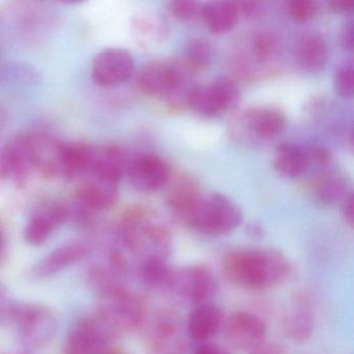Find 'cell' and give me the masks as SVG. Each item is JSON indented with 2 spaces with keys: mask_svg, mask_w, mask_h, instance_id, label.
Segmentation results:
<instances>
[{
  "mask_svg": "<svg viewBox=\"0 0 354 354\" xmlns=\"http://www.w3.org/2000/svg\"><path fill=\"white\" fill-rule=\"evenodd\" d=\"M239 10L240 18L254 17L260 11V5L258 3H236Z\"/></svg>",
  "mask_w": 354,
  "mask_h": 354,
  "instance_id": "obj_41",
  "label": "cell"
},
{
  "mask_svg": "<svg viewBox=\"0 0 354 354\" xmlns=\"http://www.w3.org/2000/svg\"><path fill=\"white\" fill-rule=\"evenodd\" d=\"M240 91L233 78H216L205 86H192L184 93L182 104L204 118H215L231 111L239 102Z\"/></svg>",
  "mask_w": 354,
  "mask_h": 354,
  "instance_id": "obj_6",
  "label": "cell"
},
{
  "mask_svg": "<svg viewBox=\"0 0 354 354\" xmlns=\"http://www.w3.org/2000/svg\"><path fill=\"white\" fill-rule=\"evenodd\" d=\"M354 72L352 59H345L335 68L333 88L343 99H351L354 94Z\"/></svg>",
  "mask_w": 354,
  "mask_h": 354,
  "instance_id": "obj_31",
  "label": "cell"
},
{
  "mask_svg": "<svg viewBox=\"0 0 354 354\" xmlns=\"http://www.w3.org/2000/svg\"><path fill=\"white\" fill-rule=\"evenodd\" d=\"M70 218L69 207L57 201L43 203L26 223L24 238L28 243L39 246Z\"/></svg>",
  "mask_w": 354,
  "mask_h": 354,
  "instance_id": "obj_15",
  "label": "cell"
},
{
  "mask_svg": "<svg viewBox=\"0 0 354 354\" xmlns=\"http://www.w3.org/2000/svg\"><path fill=\"white\" fill-rule=\"evenodd\" d=\"M149 342L159 354H181L185 349V339L180 319L174 313H159L151 322Z\"/></svg>",
  "mask_w": 354,
  "mask_h": 354,
  "instance_id": "obj_17",
  "label": "cell"
},
{
  "mask_svg": "<svg viewBox=\"0 0 354 354\" xmlns=\"http://www.w3.org/2000/svg\"><path fill=\"white\" fill-rule=\"evenodd\" d=\"M192 354H230V352L227 348L217 344L203 343L196 348Z\"/></svg>",
  "mask_w": 354,
  "mask_h": 354,
  "instance_id": "obj_38",
  "label": "cell"
},
{
  "mask_svg": "<svg viewBox=\"0 0 354 354\" xmlns=\"http://www.w3.org/2000/svg\"><path fill=\"white\" fill-rule=\"evenodd\" d=\"M121 240L125 248L147 258H169L173 245L171 232L148 207L128 209L122 218Z\"/></svg>",
  "mask_w": 354,
  "mask_h": 354,
  "instance_id": "obj_2",
  "label": "cell"
},
{
  "mask_svg": "<svg viewBox=\"0 0 354 354\" xmlns=\"http://www.w3.org/2000/svg\"><path fill=\"white\" fill-rule=\"evenodd\" d=\"M10 321L15 324L24 347L30 350L41 349L48 345L57 333V318L48 308L40 304H15Z\"/></svg>",
  "mask_w": 354,
  "mask_h": 354,
  "instance_id": "obj_7",
  "label": "cell"
},
{
  "mask_svg": "<svg viewBox=\"0 0 354 354\" xmlns=\"http://www.w3.org/2000/svg\"><path fill=\"white\" fill-rule=\"evenodd\" d=\"M37 169L36 138L20 134L10 140L0 151V178L21 183Z\"/></svg>",
  "mask_w": 354,
  "mask_h": 354,
  "instance_id": "obj_9",
  "label": "cell"
},
{
  "mask_svg": "<svg viewBox=\"0 0 354 354\" xmlns=\"http://www.w3.org/2000/svg\"><path fill=\"white\" fill-rule=\"evenodd\" d=\"M272 163L281 177L295 179L304 175L310 167L308 150L296 142H283L275 149Z\"/></svg>",
  "mask_w": 354,
  "mask_h": 354,
  "instance_id": "obj_23",
  "label": "cell"
},
{
  "mask_svg": "<svg viewBox=\"0 0 354 354\" xmlns=\"http://www.w3.org/2000/svg\"><path fill=\"white\" fill-rule=\"evenodd\" d=\"M285 7L290 18L298 24L313 21L320 12V5L314 0H291Z\"/></svg>",
  "mask_w": 354,
  "mask_h": 354,
  "instance_id": "obj_32",
  "label": "cell"
},
{
  "mask_svg": "<svg viewBox=\"0 0 354 354\" xmlns=\"http://www.w3.org/2000/svg\"><path fill=\"white\" fill-rule=\"evenodd\" d=\"M100 296V308L97 316L115 337L142 326L146 321L144 302L124 285L105 290L101 292Z\"/></svg>",
  "mask_w": 354,
  "mask_h": 354,
  "instance_id": "obj_5",
  "label": "cell"
},
{
  "mask_svg": "<svg viewBox=\"0 0 354 354\" xmlns=\"http://www.w3.org/2000/svg\"><path fill=\"white\" fill-rule=\"evenodd\" d=\"M94 147L82 142H59L57 176L80 180L90 171Z\"/></svg>",
  "mask_w": 354,
  "mask_h": 354,
  "instance_id": "obj_20",
  "label": "cell"
},
{
  "mask_svg": "<svg viewBox=\"0 0 354 354\" xmlns=\"http://www.w3.org/2000/svg\"><path fill=\"white\" fill-rule=\"evenodd\" d=\"M329 48L321 32H308L296 44L295 59L298 67L308 74H318L326 67Z\"/></svg>",
  "mask_w": 354,
  "mask_h": 354,
  "instance_id": "obj_21",
  "label": "cell"
},
{
  "mask_svg": "<svg viewBox=\"0 0 354 354\" xmlns=\"http://www.w3.org/2000/svg\"><path fill=\"white\" fill-rule=\"evenodd\" d=\"M77 206L88 214L109 210L119 198V183L95 175L80 179L78 186Z\"/></svg>",
  "mask_w": 354,
  "mask_h": 354,
  "instance_id": "obj_16",
  "label": "cell"
},
{
  "mask_svg": "<svg viewBox=\"0 0 354 354\" xmlns=\"http://www.w3.org/2000/svg\"><path fill=\"white\" fill-rule=\"evenodd\" d=\"M250 354H286V350L279 344L265 342L260 347L250 352Z\"/></svg>",
  "mask_w": 354,
  "mask_h": 354,
  "instance_id": "obj_39",
  "label": "cell"
},
{
  "mask_svg": "<svg viewBox=\"0 0 354 354\" xmlns=\"http://www.w3.org/2000/svg\"><path fill=\"white\" fill-rule=\"evenodd\" d=\"M3 248H5V237H3V231L0 229V257L3 254Z\"/></svg>",
  "mask_w": 354,
  "mask_h": 354,
  "instance_id": "obj_44",
  "label": "cell"
},
{
  "mask_svg": "<svg viewBox=\"0 0 354 354\" xmlns=\"http://www.w3.org/2000/svg\"><path fill=\"white\" fill-rule=\"evenodd\" d=\"M115 335L98 316L76 323L66 344V354H99L109 347Z\"/></svg>",
  "mask_w": 354,
  "mask_h": 354,
  "instance_id": "obj_12",
  "label": "cell"
},
{
  "mask_svg": "<svg viewBox=\"0 0 354 354\" xmlns=\"http://www.w3.org/2000/svg\"><path fill=\"white\" fill-rule=\"evenodd\" d=\"M202 6L196 1L177 0L169 3V12L176 20L180 22H190L200 17Z\"/></svg>",
  "mask_w": 354,
  "mask_h": 354,
  "instance_id": "obj_33",
  "label": "cell"
},
{
  "mask_svg": "<svg viewBox=\"0 0 354 354\" xmlns=\"http://www.w3.org/2000/svg\"><path fill=\"white\" fill-rule=\"evenodd\" d=\"M223 269L233 285L262 290L283 283L291 275L292 264L274 248H239L225 256Z\"/></svg>",
  "mask_w": 354,
  "mask_h": 354,
  "instance_id": "obj_1",
  "label": "cell"
},
{
  "mask_svg": "<svg viewBox=\"0 0 354 354\" xmlns=\"http://www.w3.org/2000/svg\"><path fill=\"white\" fill-rule=\"evenodd\" d=\"M99 354H125L123 352L120 351V350L113 349V348L109 347L107 349H105L104 351L101 352Z\"/></svg>",
  "mask_w": 354,
  "mask_h": 354,
  "instance_id": "obj_43",
  "label": "cell"
},
{
  "mask_svg": "<svg viewBox=\"0 0 354 354\" xmlns=\"http://www.w3.org/2000/svg\"><path fill=\"white\" fill-rule=\"evenodd\" d=\"M313 198L322 207L341 205L352 194L349 181L337 171H328L321 176L313 186Z\"/></svg>",
  "mask_w": 354,
  "mask_h": 354,
  "instance_id": "obj_26",
  "label": "cell"
},
{
  "mask_svg": "<svg viewBox=\"0 0 354 354\" xmlns=\"http://www.w3.org/2000/svg\"><path fill=\"white\" fill-rule=\"evenodd\" d=\"M133 71V57L125 49H105L93 59V80L104 88L125 84L131 78Z\"/></svg>",
  "mask_w": 354,
  "mask_h": 354,
  "instance_id": "obj_13",
  "label": "cell"
},
{
  "mask_svg": "<svg viewBox=\"0 0 354 354\" xmlns=\"http://www.w3.org/2000/svg\"><path fill=\"white\" fill-rule=\"evenodd\" d=\"M287 125L285 113L272 106L244 109L229 123L232 140L244 146L256 147L281 136Z\"/></svg>",
  "mask_w": 354,
  "mask_h": 354,
  "instance_id": "obj_4",
  "label": "cell"
},
{
  "mask_svg": "<svg viewBox=\"0 0 354 354\" xmlns=\"http://www.w3.org/2000/svg\"><path fill=\"white\" fill-rule=\"evenodd\" d=\"M15 304L8 296L5 288L0 286V323L10 320Z\"/></svg>",
  "mask_w": 354,
  "mask_h": 354,
  "instance_id": "obj_36",
  "label": "cell"
},
{
  "mask_svg": "<svg viewBox=\"0 0 354 354\" xmlns=\"http://www.w3.org/2000/svg\"><path fill=\"white\" fill-rule=\"evenodd\" d=\"M314 322V310L310 298L304 294H298L287 306L281 319V329L292 342L304 343L312 335Z\"/></svg>",
  "mask_w": 354,
  "mask_h": 354,
  "instance_id": "obj_18",
  "label": "cell"
},
{
  "mask_svg": "<svg viewBox=\"0 0 354 354\" xmlns=\"http://www.w3.org/2000/svg\"><path fill=\"white\" fill-rule=\"evenodd\" d=\"M225 333L235 349L252 352L266 342L267 326L256 314L237 312L225 321Z\"/></svg>",
  "mask_w": 354,
  "mask_h": 354,
  "instance_id": "obj_14",
  "label": "cell"
},
{
  "mask_svg": "<svg viewBox=\"0 0 354 354\" xmlns=\"http://www.w3.org/2000/svg\"><path fill=\"white\" fill-rule=\"evenodd\" d=\"M200 18L205 28L214 35L231 32L240 19L237 3L215 1L202 6Z\"/></svg>",
  "mask_w": 354,
  "mask_h": 354,
  "instance_id": "obj_25",
  "label": "cell"
},
{
  "mask_svg": "<svg viewBox=\"0 0 354 354\" xmlns=\"http://www.w3.org/2000/svg\"><path fill=\"white\" fill-rule=\"evenodd\" d=\"M328 7L333 13L347 15L353 12L354 3L353 1H331L328 3Z\"/></svg>",
  "mask_w": 354,
  "mask_h": 354,
  "instance_id": "obj_40",
  "label": "cell"
},
{
  "mask_svg": "<svg viewBox=\"0 0 354 354\" xmlns=\"http://www.w3.org/2000/svg\"><path fill=\"white\" fill-rule=\"evenodd\" d=\"M217 283L210 270L200 265H190L174 269L167 291L179 297L194 302H208L216 293Z\"/></svg>",
  "mask_w": 354,
  "mask_h": 354,
  "instance_id": "obj_11",
  "label": "cell"
},
{
  "mask_svg": "<svg viewBox=\"0 0 354 354\" xmlns=\"http://www.w3.org/2000/svg\"><path fill=\"white\" fill-rule=\"evenodd\" d=\"M88 246L82 242H69L59 246L57 250L45 257L35 268V275L38 277H48L57 274L59 271L71 266L88 254Z\"/></svg>",
  "mask_w": 354,
  "mask_h": 354,
  "instance_id": "obj_24",
  "label": "cell"
},
{
  "mask_svg": "<svg viewBox=\"0 0 354 354\" xmlns=\"http://www.w3.org/2000/svg\"><path fill=\"white\" fill-rule=\"evenodd\" d=\"M225 322L223 310L216 304L203 302L196 304L186 323L188 337L198 343H207L221 330Z\"/></svg>",
  "mask_w": 354,
  "mask_h": 354,
  "instance_id": "obj_19",
  "label": "cell"
},
{
  "mask_svg": "<svg viewBox=\"0 0 354 354\" xmlns=\"http://www.w3.org/2000/svg\"><path fill=\"white\" fill-rule=\"evenodd\" d=\"M246 232H248V236L252 238H262L264 235V229H263L261 223H257V221H252L246 225Z\"/></svg>",
  "mask_w": 354,
  "mask_h": 354,
  "instance_id": "obj_42",
  "label": "cell"
},
{
  "mask_svg": "<svg viewBox=\"0 0 354 354\" xmlns=\"http://www.w3.org/2000/svg\"><path fill=\"white\" fill-rule=\"evenodd\" d=\"M128 158L129 154L120 147L113 145L94 147L92 163L86 175L99 176L120 183L125 177Z\"/></svg>",
  "mask_w": 354,
  "mask_h": 354,
  "instance_id": "obj_22",
  "label": "cell"
},
{
  "mask_svg": "<svg viewBox=\"0 0 354 354\" xmlns=\"http://www.w3.org/2000/svg\"><path fill=\"white\" fill-rule=\"evenodd\" d=\"M214 57V48L208 40L192 38L184 45L182 62L180 64L188 73H196L210 68Z\"/></svg>",
  "mask_w": 354,
  "mask_h": 354,
  "instance_id": "obj_28",
  "label": "cell"
},
{
  "mask_svg": "<svg viewBox=\"0 0 354 354\" xmlns=\"http://www.w3.org/2000/svg\"><path fill=\"white\" fill-rule=\"evenodd\" d=\"M173 271L174 269L167 263V259L147 258L140 261V277L145 285L154 289L167 291Z\"/></svg>",
  "mask_w": 354,
  "mask_h": 354,
  "instance_id": "obj_29",
  "label": "cell"
},
{
  "mask_svg": "<svg viewBox=\"0 0 354 354\" xmlns=\"http://www.w3.org/2000/svg\"><path fill=\"white\" fill-rule=\"evenodd\" d=\"M190 229L209 236L227 235L243 223V213L237 203L218 192L201 194L179 217Z\"/></svg>",
  "mask_w": 354,
  "mask_h": 354,
  "instance_id": "obj_3",
  "label": "cell"
},
{
  "mask_svg": "<svg viewBox=\"0 0 354 354\" xmlns=\"http://www.w3.org/2000/svg\"><path fill=\"white\" fill-rule=\"evenodd\" d=\"M341 214L344 221L352 227L353 225L354 210H353V194H350L345 200L342 202Z\"/></svg>",
  "mask_w": 354,
  "mask_h": 354,
  "instance_id": "obj_37",
  "label": "cell"
},
{
  "mask_svg": "<svg viewBox=\"0 0 354 354\" xmlns=\"http://www.w3.org/2000/svg\"><path fill=\"white\" fill-rule=\"evenodd\" d=\"M11 354H26V353H11Z\"/></svg>",
  "mask_w": 354,
  "mask_h": 354,
  "instance_id": "obj_45",
  "label": "cell"
},
{
  "mask_svg": "<svg viewBox=\"0 0 354 354\" xmlns=\"http://www.w3.org/2000/svg\"><path fill=\"white\" fill-rule=\"evenodd\" d=\"M189 73L181 64L153 62L138 74L140 90L147 96L174 98L186 90Z\"/></svg>",
  "mask_w": 354,
  "mask_h": 354,
  "instance_id": "obj_8",
  "label": "cell"
},
{
  "mask_svg": "<svg viewBox=\"0 0 354 354\" xmlns=\"http://www.w3.org/2000/svg\"><path fill=\"white\" fill-rule=\"evenodd\" d=\"M250 50L257 63H268L279 53V39L271 32H256L250 39Z\"/></svg>",
  "mask_w": 354,
  "mask_h": 354,
  "instance_id": "obj_30",
  "label": "cell"
},
{
  "mask_svg": "<svg viewBox=\"0 0 354 354\" xmlns=\"http://www.w3.org/2000/svg\"><path fill=\"white\" fill-rule=\"evenodd\" d=\"M125 177L138 192H154L167 185L171 171L162 157L140 152L129 154Z\"/></svg>",
  "mask_w": 354,
  "mask_h": 354,
  "instance_id": "obj_10",
  "label": "cell"
},
{
  "mask_svg": "<svg viewBox=\"0 0 354 354\" xmlns=\"http://www.w3.org/2000/svg\"><path fill=\"white\" fill-rule=\"evenodd\" d=\"M167 202L173 214L179 218L202 194L196 180L187 175H171L167 185Z\"/></svg>",
  "mask_w": 354,
  "mask_h": 354,
  "instance_id": "obj_27",
  "label": "cell"
},
{
  "mask_svg": "<svg viewBox=\"0 0 354 354\" xmlns=\"http://www.w3.org/2000/svg\"><path fill=\"white\" fill-rule=\"evenodd\" d=\"M308 150V160L310 165H317V167H325L329 165L333 159L330 150L326 147L315 145L306 149Z\"/></svg>",
  "mask_w": 354,
  "mask_h": 354,
  "instance_id": "obj_34",
  "label": "cell"
},
{
  "mask_svg": "<svg viewBox=\"0 0 354 354\" xmlns=\"http://www.w3.org/2000/svg\"><path fill=\"white\" fill-rule=\"evenodd\" d=\"M339 43L341 46L346 51L352 53L354 46V24L352 20L348 21L347 24L342 28L341 34H339Z\"/></svg>",
  "mask_w": 354,
  "mask_h": 354,
  "instance_id": "obj_35",
  "label": "cell"
}]
</instances>
